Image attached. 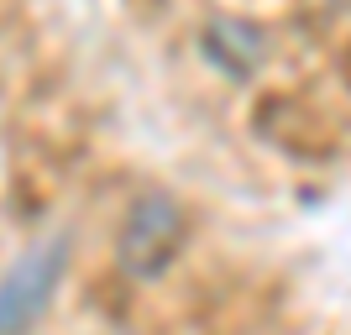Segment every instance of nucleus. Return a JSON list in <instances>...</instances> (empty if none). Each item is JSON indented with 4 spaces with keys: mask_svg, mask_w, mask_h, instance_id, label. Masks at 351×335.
Returning <instances> with one entry per match:
<instances>
[{
    "mask_svg": "<svg viewBox=\"0 0 351 335\" xmlns=\"http://www.w3.org/2000/svg\"><path fill=\"white\" fill-rule=\"evenodd\" d=\"M184 210L178 199L168 194H142L132 204V215L121 225V241H116V262L126 267V277L147 283V277H162L173 267L178 247H184Z\"/></svg>",
    "mask_w": 351,
    "mask_h": 335,
    "instance_id": "nucleus-2",
    "label": "nucleus"
},
{
    "mask_svg": "<svg viewBox=\"0 0 351 335\" xmlns=\"http://www.w3.org/2000/svg\"><path fill=\"white\" fill-rule=\"evenodd\" d=\"M63 273H69V236H47L27 247L0 277V335H32L53 309Z\"/></svg>",
    "mask_w": 351,
    "mask_h": 335,
    "instance_id": "nucleus-1",
    "label": "nucleus"
}]
</instances>
